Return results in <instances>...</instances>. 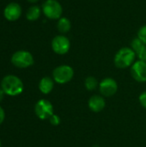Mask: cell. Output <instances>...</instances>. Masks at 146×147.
<instances>
[{
    "mask_svg": "<svg viewBox=\"0 0 146 147\" xmlns=\"http://www.w3.org/2000/svg\"><path fill=\"white\" fill-rule=\"evenodd\" d=\"M1 89L5 95L15 96L23 91L24 86L22 81L15 75H7L1 81Z\"/></svg>",
    "mask_w": 146,
    "mask_h": 147,
    "instance_id": "6da1fadb",
    "label": "cell"
},
{
    "mask_svg": "<svg viewBox=\"0 0 146 147\" xmlns=\"http://www.w3.org/2000/svg\"><path fill=\"white\" fill-rule=\"evenodd\" d=\"M136 53L132 47H122L115 54L114 62L116 67L120 69H125L132 66L135 62Z\"/></svg>",
    "mask_w": 146,
    "mask_h": 147,
    "instance_id": "7a4b0ae2",
    "label": "cell"
},
{
    "mask_svg": "<svg viewBox=\"0 0 146 147\" xmlns=\"http://www.w3.org/2000/svg\"><path fill=\"white\" fill-rule=\"evenodd\" d=\"M43 14L51 20H59L62 17L63 8L57 0H46L42 4Z\"/></svg>",
    "mask_w": 146,
    "mask_h": 147,
    "instance_id": "3957f363",
    "label": "cell"
},
{
    "mask_svg": "<svg viewBox=\"0 0 146 147\" xmlns=\"http://www.w3.org/2000/svg\"><path fill=\"white\" fill-rule=\"evenodd\" d=\"M74 76L72 67L67 65H62L56 67L52 71V78L58 84H66L70 82Z\"/></svg>",
    "mask_w": 146,
    "mask_h": 147,
    "instance_id": "277c9868",
    "label": "cell"
},
{
    "mask_svg": "<svg viewBox=\"0 0 146 147\" xmlns=\"http://www.w3.org/2000/svg\"><path fill=\"white\" fill-rule=\"evenodd\" d=\"M11 63L18 68H28L34 64V57L29 52L20 50L12 55Z\"/></svg>",
    "mask_w": 146,
    "mask_h": 147,
    "instance_id": "5b68a950",
    "label": "cell"
},
{
    "mask_svg": "<svg viewBox=\"0 0 146 147\" xmlns=\"http://www.w3.org/2000/svg\"><path fill=\"white\" fill-rule=\"evenodd\" d=\"M34 112L39 119L47 120L53 115V106L49 101L41 99L36 102L34 106Z\"/></svg>",
    "mask_w": 146,
    "mask_h": 147,
    "instance_id": "8992f818",
    "label": "cell"
},
{
    "mask_svg": "<svg viewBox=\"0 0 146 147\" xmlns=\"http://www.w3.org/2000/svg\"><path fill=\"white\" fill-rule=\"evenodd\" d=\"M71 47V42L68 37L59 34L55 36L52 40V48L53 52L59 55L67 53Z\"/></svg>",
    "mask_w": 146,
    "mask_h": 147,
    "instance_id": "52a82bcc",
    "label": "cell"
},
{
    "mask_svg": "<svg viewBox=\"0 0 146 147\" xmlns=\"http://www.w3.org/2000/svg\"><path fill=\"white\" fill-rule=\"evenodd\" d=\"M99 90L103 96L110 97L117 92L118 84L114 78H106L99 84Z\"/></svg>",
    "mask_w": 146,
    "mask_h": 147,
    "instance_id": "ba28073f",
    "label": "cell"
},
{
    "mask_svg": "<svg viewBox=\"0 0 146 147\" xmlns=\"http://www.w3.org/2000/svg\"><path fill=\"white\" fill-rule=\"evenodd\" d=\"M132 77L139 83L146 82V62L143 60L135 61L131 67Z\"/></svg>",
    "mask_w": 146,
    "mask_h": 147,
    "instance_id": "9c48e42d",
    "label": "cell"
},
{
    "mask_svg": "<svg viewBox=\"0 0 146 147\" xmlns=\"http://www.w3.org/2000/svg\"><path fill=\"white\" fill-rule=\"evenodd\" d=\"M22 15V7L20 4L16 3H9L3 10L4 17L10 22L16 21L20 18Z\"/></svg>",
    "mask_w": 146,
    "mask_h": 147,
    "instance_id": "30bf717a",
    "label": "cell"
},
{
    "mask_svg": "<svg viewBox=\"0 0 146 147\" xmlns=\"http://www.w3.org/2000/svg\"><path fill=\"white\" fill-rule=\"evenodd\" d=\"M88 105L91 111L95 113H99L105 108L106 102H105L104 98L102 96L95 95L89 98L88 102Z\"/></svg>",
    "mask_w": 146,
    "mask_h": 147,
    "instance_id": "8fae6325",
    "label": "cell"
},
{
    "mask_svg": "<svg viewBox=\"0 0 146 147\" xmlns=\"http://www.w3.org/2000/svg\"><path fill=\"white\" fill-rule=\"evenodd\" d=\"M53 86H54V82L49 77L42 78L39 83V90L41 93H43L45 95L49 94L52 90Z\"/></svg>",
    "mask_w": 146,
    "mask_h": 147,
    "instance_id": "7c38bea8",
    "label": "cell"
},
{
    "mask_svg": "<svg viewBox=\"0 0 146 147\" xmlns=\"http://www.w3.org/2000/svg\"><path fill=\"white\" fill-rule=\"evenodd\" d=\"M71 23L67 17H60L57 22V28L61 34H66L71 30Z\"/></svg>",
    "mask_w": 146,
    "mask_h": 147,
    "instance_id": "4fadbf2b",
    "label": "cell"
},
{
    "mask_svg": "<svg viewBox=\"0 0 146 147\" xmlns=\"http://www.w3.org/2000/svg\"><path fill=\"white\" fill-rule=\"evenodd\" d=\"M40 14H41L40 8L37 5H33L28 9L26 13V17L28 21L34 22L39 19V17L40 16Z\"/></svg>",
    "mask_w": 146,
    "mask_h": 147,
    "instance_id": "5bb4252c",
    "label": "cell"
},
{
    "mask_svg": "<svg viewBox=\"0 0 146 147\" xmlns=\"http://www.w3.org/2000/svg\"><path fill=\"white\" fill-rule=\"evenodd\" d=\"M98 85H99V84H98L97 79H96L95 77H92V76L88 77V78L85 79V81H84V86H85V88H86L88 90H89V91L96 90V89L97 88Z\"/></svg>",
    "mask_w": 146,
    "mask_h": 147,
    "instance_id": "9a60e30c",
    "label": "cell"
},
{
    "mask_svg": "<svg viewBox=\"0 0 146 147\" xmlns=\"http://www.w3.org/2000/svg\"><path fill=\"white\" fill-rule=\"evenodd\" d=\"M144 46H145L138 37L137 38H135V39H133V41H132V43H131V47H132V49L135 52V53H136V55H137V53L143 48V47Z\"/></svg>",
    "mask_w": 146,
    "mask_h": 147,
    "instance_id": "2e32d148",
    "label": "cell"
},
{
    "mask_svg": "<svg viewBox=\"0 0 146 147\" xmlns=\"http://www.w3.org/2000/svg\"><path fill=\"white\" fill-rule=\"evenodd\" d=\"M138 38L146 46V25L142 26L138 31Z\"/></svg>",
    "mask_w": 146,
    "mask_h": 147,
    "instance_id": "e0dca14e",
    "label": "cell"
},
{
    "mask_svg": "<svg viewBox=\"0 0 146 147\" xmlns=\"http://www.w3.org/2000/svg\"><path fill=\"white\" fill-rule=\"evenodd\" d=\"M49 121H50V123H51L52 126H59V125L60 124L61 120H60V118H59V115L53 114V115L49 118Z\"/></svg>",
    "mask_w": 146,
    "mask_h": 147,
    "instance_id": "ac0fdd59",
    "label": "cell"
},
{
    "mask_svg": "<svg viewBox=\"0 0 146 147\" xmlns=\"http://www.w3.org/2000/svg\"><path fill=\"white\" fill-rule=\"evenodd\" d=\"M137 55L140 60H143V61L146 62V46L143 47V48L137 53Z\"/></svg>",
    "mask_w": 146,
    "mask_h": 147,
    "instance_id": "d6986e66",
    "label": "cell"
},
{
    "mask_svg": "<svg viewBox=\"0 0 146 147\" xmlns=\"http://www.w3.org/2000/svg\"><path fill=\"white\" fill-rule=\"evenodd\" d=\"M139 102H140V104L146 109V91L145 92H143L140 96H139Z\"/></svg>",
    "mask_w": 146,
    "mask_h": 147,
    "instance_id": "ffe728a7",
    "label": "cell"
},
{
    "mask_svg": "<svg viewBox=\"0 0 146 147\" xmlns=\"http://www.w3.org/2000/svg\"><path fill=\"white\" fill-rule=\"evenodd\" d=\"M5 119V112L3 110V109L2 107H0V125L3 122Z\"/></svg>",
    "mask_w": 146,
    "mask_h": 147,
    "instance_id": "44dd1931",
    "label": "cell"
},
{
    "mask_svg": "<svg viewBox=\"0 0 146 147\" xmlns=\"http://www.w3.org/2000/svg\"><path fill=\"white\" fill-rule=\"evenodd\" d=\"M4 95H5V93L3 92V90L2 89H0V102L3 101V99L4 97Z\"/></svg>",
    "mask_w": 146,
    "mask_h": 147,
    "instance_id": "7402d4cb",
    "label": "cell"
},
{
    "mask_svg": "<svg viewBox=\"0 0 146 147\" xmlns=\"http://www.w3.org/2000/svg\"><path fill=\"white\" fill-rule=\"evenodd\" d=\"M28 2H29V3H37L39 0H27Z\"/></svg>",
    "mask_w": 146,
    "mask_h": 147,
    "instance_id": "603a6c76",
    "label": "cell"
},
{
    "mask_svg": "<svg viewBox=\"0 0 146 147\" xmlns=\"http://www.w3.org/2000/svg\"><path fill=\"white\" fill-rule=\"evenodd\" d=\"M94 147H99V146H94Z\"/></svg>",
    "mask_w": 146,
    "mask_h": 147,
    "instance_id": "cb8c5ba5",
    "label": "cell"
},
{
    "mask_svg": "<svg viewBox=\"0 0 146 147\" xmlns=\"http://www.w3.org/2000/svg\"><path fill=\"white\" fill-rule=\"evenodd\" d=\"M0 147H1V140H0Z\"/></svg>",
    "mask_w": 146,
    "mask_h": 147,
    "instance_id": "d4e9b609",
    "label": "cell"
}]
</instances>
